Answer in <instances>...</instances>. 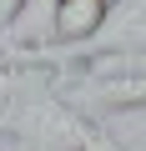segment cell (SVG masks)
Masks as SVG:
<instances>
[{
    "instance_id": "1",
    "label": "cell",
    "mask_w": 146,
    "mask_h": 151,
    "mask_svg": "<svg viewBox=\"0 0 146 151\" xmlns=\"http://www.w3.org/2000/svg\"><path fill=\"white\" fill-rule=\"evenodd\" d=\"M0 121H5V136L15 151H86L101 131L76 106H65L50 91V81L40 91H15L0 106Z\"/></svg>"
},
{
    "instance_id": "2",
    "label": "cell",
    "mask_w": 146,
    "mask_h": 151,
    "mask_svg": "<svg viewBox=\"0 0 146 151\" xmlns=\"http://www.w3.org/2000/svg\"><path fill=\"white\" fill-rule=\"evenodd\" d=\"M50 91L76 106L86 121H116L146 111V70H121V76H50Z\"/></svg>"
},
{
    "instance_id": "3",
    "label": "cell",
    "mask_w": 146,
    "mask_h": 151,
    "mask_svg": "<svg viewBox=\"0 0 146 151\" xmlns=\"http://www.w3.org/2000/svg\"><path fill=\"white\" fill-rule=\"evenodd\" d=\"M55 10L60 0H25L15 10V20L0 35V55H30V50H50L55 45Z\"/></svg>"
},
{
    "instance_id": "4",
    "label": "cell",
    "mask_w": 146,
    "mask_h": 151,
    "mask_svg": "<svg viewBox=\"0 0 146 151\" xmlns=\"http://www.w3.org/2000/svg\"><path fill=\"white\" fill-rule=\"evenodd\" d=\"M106 15H111V0H60V10H55V45L76 50V45L96 40Z\"/></svg>"
},
{
    "instance_id": "5",
    "label": "cell",
    "mask_w": 146,
    "mask_h": 151,
    "mask_svg": "<svg viewBox=\"0 0 146 151\" xmlns=\"http://www.w3.org/2000/svg\"><path fill=\"white\" fill-rule=\"evenodd\" d=\"M86 151H131V146H126V141H121V136H111V131H106V126H101V131H96V141H91V146H86Z\"/></svg>"
},
{
    "instance_id": "6",
    "label": "cell",
    "mask_w": 146,
    "mask_h": 151,
    "mask_svg": "<svg viewBox=\"0 0 146 151\" xmlns=\"http://www.w3.org/2000/svg\"><path fill=\"white\" fill-rule=\"evenodd\" d=\"M15 91H20V76H15V70H10L5 60H0V96H5V101H10Z\"/></svg>"
},
{
    "instance_id": "7",
    "label": "cell",
    "mask_w": 146,
    "mask_h": 151,
    "mask_svg": "<svg viewBox=\"0 0 146 151\" xmlns=\"http://www.w3.org/2000/svg\"><path fill=\"white\" fill-rule=\"evenodd\" d=\"M25 5V0H0V35H5V25L15 20V10Z\"/></svg>"
}]
</instances>
